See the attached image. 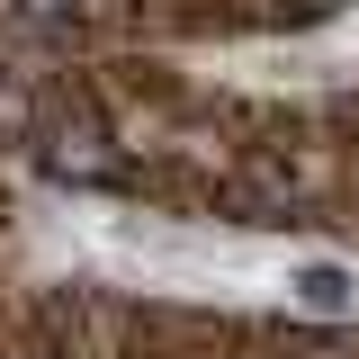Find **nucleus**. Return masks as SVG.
<instances>
[{
  "label": "nucleus",
  "instance_id": "obj_1",
  "mask_svg": "<svg viewBox=\"0 0 359 359\" xmlns=\"http://www.w3.org/2000/svg\"><path fill=\"white\" fill-rule=\"evenodd\" d=\"M287 287H297V306H314V314H351V306H359V278H351V269H332V261L287 269Z\"/></svg>",
  "mask_w": 359,
  "mask_h": 359
}]
</instances>
